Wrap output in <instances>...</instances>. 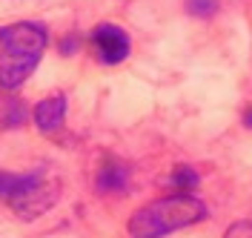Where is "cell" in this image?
<instances>
[{"mask_svg": "<svg viewBox=\"0 0 252 238\" xmlns=\"http://www.w3.org/2000/svg\"><path fill=\"white\" fill-rule=\"evenodd\" d=\"M46 26L37 20H20L0 29V86L17 89L34 72L46 49Z\"/></svg>", "mask_w": 252, "mask_h": 238, "instance_id": "obj_1", "label": "cell"}, {"mask_svg": "<svg viewBox=\"0 0 252 238\" xmlns=\"http://www.w3.org/2000/svg\"><path fill=\"white\" fill-rule=\"evenodd\" d=\"M206 215V206L198 198L189 195H172V198H160L155 204L141 206L132 221H129V236L132 238H163L198 224Z\"/></svg>", "mask_w": 252, "mask_h": 238, "instance_id": "obj_2", "label": "cell"}, {"mask_svg": "<svg viewBox=\"0 0 252 238\" xmlns=\"http://www.w3.org/2000/svg\"><path fill=\"white\" fill-rule=\"evenodd\" d=\"M55 198H58V184L43 181L40 172H0V201H6L20 218H34V215L46 212Z\"/></svg>", "mask_w": 252, "mask_h": 238, "instance_id": "obj_3", "label": "cell"}, {"mask_svg": "<svg viewBox=\"0 0 252 238\" xmlns=\"http://www.w3.org/2000/svg\"><path fill=\"white\" fill-rule=\"evenodd\" d=\"M89 43H92L94 58L106 66L124 64L126 58H129V52H132L129 34H126L121 26H115V23H100V26H94Z\"/></svg>", "mask_w": 252, "mask_h": 238, "instance_id": "obj_4", "label": "cell"}, {"mask_svg": "<svg viewBox=\"0 0 252 238\" xmlns=\"http://www.w3.org/2000/svg\"><path fill=\"white\" fill-rule=\"evenodd\" d=\"M63 115H66V98L58 92V95L43 98L34 106V124L40 132H58L63 127Z\"/></svg>", "mask_w": 252, "mask_h": 238, "instance_id": "obj_5", "label": "cell"}, {"mask_svg": "<svg viewBox=\"0 0 252 238\" xmlns=\"http://www.w3.org/2000/svg\"><path fill=\"white\" fill-rule=\"evenodd\" d=\"M129 184V170L118 161H106L97 172V190L100 192H124Z\"/></svg>", "mask_w": 252, "mask_h": 238, "instance_id": "obj_6", "label": "cell"}, {"mask_svg": "<svg viewBox=\"0 0 252 238\" xmlns=\"http://www.w3.org/2000/svg\"><path fill=\"white\" fill-rule=\"evenodd\" d=\"M187 9L195 17H212L218 9V0H187Z\"/></svg>", "mask_w": 252, "mask_h": 238, "instance_id": "obj_7", "label": "cell"}, {"mask_svg": "<svg viewBox=\"0 0 252 238\" xmlns=\"http://www.w3.org/2000/svg\"><path fill=\"white\" fill-rule=\"evenodd\" d=\"M198 181H201L198 172L189 170V167H178V170L172 172V184L175 187H184V190H187V187H198Z\"/></svg>", "mask_w": 252, "mask_h": 238, "instance_id": "obj_8", "label": "cell"}, {"mask_svg": "<svg viewBox=\"0 0 252 238\" xmlns=\"http://www.w3.org/2000/svg\"><path fill=\"white\" fill-rule=\"evenodd\" d=\"M75 52V37H66L63 40V55H72Z\"/></svg>", "mask_w": 252, "mask_h": 238, "instance_id": "obj_9", "label": "cell"}, {"mask_svg": "<svg viewBox=\"0 0 252 238\" xmlns=\"http://www.w3.org/2000/svg\"><path fill=\"white\" fill-rule=\"evenodd\" d=\"M244 127H250V129H252V109L244 115Z\"/></svg>", "mask_w": 252, "mask_h": 238, "instance_id": "obj_10", "label": "cell"}]
</instances>
